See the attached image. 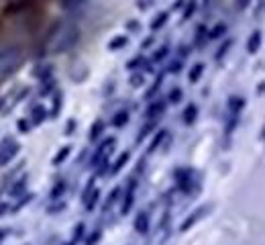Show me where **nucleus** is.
<instances>
[{
	"mask_svg": "<svg viewBox=\"0 0 265 245\" xmlns=\"http://www.w3.org/2000/svg\"><path fill=\"white\" fill-rule=\"evenodd\" d=\"M80 39V27L72 21H64L58 23L49 31V37L45 41V54L58 56V54H66L78 43Z\"/></svg>",
	"mask_w": 265,
	"mask_h": 245,
	"instance_id": "1",
	"label": "nucleus"
},
{
	"mask_svg": "<svg viewBox=\"0 0 265 245\" xmlns=\"http://www.w3.org/2000/svg\"><path fill=\"white\" fill-rule=\"evenodd\" d=\"M23 62V49L17 45L0 47V82L11 76Z\"/></svg>",
	"mask_w": 265,
	"mask_h": 245,
	"instance_id": "2",
	"label": "nucleus"
},
{
	"mask_svg": "<svg viewBox=\"0 0 265 245\" xmlns=\"http://www.w3.org/2000/svg\"><path fill=\"white\" fill-rule=\"evenodd\" d=\"M115 143H117L115 137H109L106 141H102V143L96 147V152H94V156H92V160H90V166H92V168H98L100 164H104L106 160H109V156H111L113 150H115Z\"/></svg>",
	"mask_w": 265,
	"mask_h": 245,
	"instance_id": "3",
	"label": "nucleus"
},
{
	"mask_svg": "<svg viewBox=\"0 0 265 245\" xmlns=\"http://www.w3.org/2000/svg\"><path fill=\"white\" fill-rule=\"evenodd\" d=\"M19 150H21V145L13 137H5L3 141H0V168L11 164L13 158L19 154Z\"/></svg>",
	"mask_w": 265,
	"mask_h": 245,
	"instance_id": "4",
	"label": "nucleus"
},
{
	"mask_svg": "<svg viewBox=\"0 0 265 245\" xmlns=\"http://www.w3.org/2000/svg\"><path fill=\"white\" fill-rule=\"evenodd\" d=\"M208 211H210V205H208V207H200V209H196V211H194V213H192V215H190V217L182 223L180 231H188L190 227H194V225H196V223H198L204 215H208Z\"/></svg>",
	"mask_w": 265,
	"mask_h": 245,
	"instance_id": "5",
	"label": "nucleus"
},
{
	"mask_svg": "<svg viewBox=\"0 0 265 245\" xmlns=\"http://www.w3.org/2000/svg\"><path fill=\"white\" fill-rule=\"evenodd\" d=\"M176 182L182 192H188L192 188V170H176Z\"/></svg>",
	"mask_w": 265,
	"mask_h": 245,
	"instance_id": "6",
	"label": "nucleus"
},
{
	"mask_svg": "<svg viewBox=\"0 0 265 245\" xmlns=\"http://www.w3.org/2000/svg\"><path fill=\"white\" fill-rule=\"evenodd\" d=\"M227 107H229L231 117H239V113H241L243 107H245V98H243V96H231Z\"/></svg>",
	"mask_w": 265,
	"mask_h": 245,
	"instance_id": "7",
	"label": "nucleus"
},
{
	"mask_svg": "<svg viewBox=\"0 0 265 245\" xmlns=\"http://www.w3.org/2000/svg\"><path fill=\"white\" fill-rule=\"evenodd\" d=\"M135 182H131L129 184V188H127V192H125V201H123V215H127L129 211H131V207H133V203H135Z\"/></svg>",
	"mask_w": 265,
	"mask_h": 245,
	"instance_id": "8",
	"label": "nucleus"
},
{
	"mask_svg": "<svg viewBox=\"0 0 265 245\" xmlns=\"http://www.w3.org/2000/svg\"><path fill=\"white\" fill-rule=\"evenodd\" d=\"M135 231L137 233H147L149 231V213L141 211L137 215V219H135Z\"/></svg>",
	"mask_w": 265,
	"mask_h": 245,
	"instance_id": "9",
	"label": "nucleus"
},
{
	"mask_svg": "<svg viewBox=\"0 0 265 245\" xmlns=\"http://www.w3.org/2000/svg\"><path fill=\"white\" fill-rule=\"evenodd\" d=\"M164 111H166V103H164V101H157V103H151V105H149V109L145 111V117H147V119H155V117H159V115H164Z\"/></svg>",
	"mask_w": 265,
	"mask_h": 245,
	"instance_id": "10",
	"label": "nucleus"
},
{
	"mask_svg": "<svg viewBox=\"0 0 265 245\" xmlns=\"http://www.w3.org/2000/svg\"><path fill=\"white\" fill-rule=\"evenodd\" d=\"M45 117H47V111H45L41 105L33 107V111H31V121H33V125H41V123L45 121Z\"/></svg>",
	"mask_w": 265,
	"mask_h": 245,
	"instance_id": "11",
	"label": "nucleus"
},
{
	"mask_svg": "<svg viewBox=\"0 0 265 245\" xmlns=\"http://www.w3.org/2000/svg\"><path fill=\"white\" fill-rule=\"evenodd\" d=\"M259 45H261V31H255V33L249 37V41H247V52H249V54H255L257 49H259Z\"/></svg>",
	"mask_w": 265,
	"mask_h": 245,
	"instance_id": "12",
	"label": "nucleus"
},
{
	"mask_svg": "<svg viewBox=\"0 0 265 245\" xmlns=\"http://www.w3.org/2000/svg\"><path fill=\"white\" fill-rule=\"evenodd\" d=\"M70 152H72V145H64L62 150H60L56 156H53V162H51V164H53V166H60V164H64V162H66V158L70 156Z\"/></svg>",
	"mask_w": 265,
	"mask_h": 245,
	"instance_id": "13",
	"label": "nucleus"
},
{
	"mask_svg": "<svg viewBox=\"0 0 265 245\" xmlns=\"http://www.w3.org/2000/svg\"><path fill=\"white\" fill-rule=\"evenodd\" d=\"M202 72H204V64H202V62L194 64V66H192V70H190V74H188V80H190V84H196V82L200 80Z\"/></svg>",
	"mask_w": 265,
	"mask_h": 245,
	"instance_id": "14",
	"label": "nucleus"
},
{
	"mask_svg": "<svg viewBox=\"0 0 265 245\" xmlns=\"http://www.w3.org/2000/svg\"><path fill=\"white\" fill-rule=\"evenodd\" d=\"M127 43H129V39L125 35H119V37H115V39L109 41V49H111V52H119V49H123Z\"/></svg>",
	"mask_w": 265,
	"mask_h": 245,
	"instance_id": "15",
	"label": "nucleus"
},
{
	"mask_svg": "<svg viewBox=\"0 0 265 245\" xmlns=\"http://www.w3.org/2000/svg\"><path fill=\"white\" fill-rule=\"evenodd\" d=\"M196 117H198V107H196V105H188L186 111H184V123H186V125H192V123L196 121Z\"/></svg>",
	"mask_w": 265,
	"mask_h": 245,
	"instance_id": "16",
	"label": "nucleus"
},
{
	"mask_svg": "<svg viewBox=\"0 0 265 245\" xmlns=\"http://www.w3.org/2000/svg\"><path fill=\"white\" fill-rule=\"evenodd\" d=\"M102 131H104V121H96L92 127H90V133H88V137H90V141H96L100 135H102Z\"/></svg>",
	"mask_w": 265,
	"mask_h": 245,
	"instance_id": "17",
	"label": "nucleus"
},
{
	"mask_svg": "<svg viewBox=\"0 0 265 245\" xmlns=\"http://www.w3.org/2000/svg\"><path fill=\"white\" fill-rule=\"evenodd\" d=\"M62 92H56V96H53V107H51V115L49 117H53V119H56V117H60V111H62Z\"/></svg>",
	"mask_w": 265,
	"mask_h": 245,
	"instance_id": "18",
	"label": "nucleus"
},
{
	"mask_svg": "<svg viewBox=\"0 0 265 245\" xmlns=\"http://www.w3.org/2000/svg\"><path fill=\"white\" fill-rule=\"evenodd\" d=\"M225 33H227V25H225V23H219V25H215V27L208 31V37H210V39H219V37H223Z\"/></svg>",
	"mask_w": 265,
	"mask_h": 245,
	"instance_id": "19",
	"label": "nucleus"
},
{
	"mask_svg": "<svg viewBox=\"0 0 265 245\" xmlns=\"http://www.w3.org/2000/svg\"><path fill=\"white\" fill-rule=\"evenodd\" d=\"M119 196H121V188H115V190L111 192V196H109V201L104 203V211H106V213H109V211L115 207V203L119 201Z\"/></svg>",
	"mask_w": 265,
	"mask_h": 245,
	"instance_id": "20",
	"label": "nucleus"
},
{
	"mask_svg": "<svg viewBox=\"0 0 265 245\" xmlns=\"http://www.w3.org/2000/svg\"><path fill=\"white\" fill-rule=\"evenodd\" d=\"M166 23H168V13H159V15H157V19H153V21H151V31L162 29Z\"/></svg>",
	"mask_w": 265,
	"mask_h": 245,
	"instance_id": "21",
	"label": "nucleus"
},
{
	"mask_svg": "<svg viewBox=\"0 0 265 245\" xmlns=\"http://www.w3.org/2000/svg\"><path fill=\"white\" fill-rule=\"evenodd\" d=\"M129 123V113L127 111H119L117 115H115V119H113V125L115 127H125Z\"/></svg>",
	"mask_w": 265,
	"mask_h": 245,
	"instance_id": "22",
	"label": "nucleus"
},
{
	"mask_svg": "<svg viewBox=\"0 0 265 245\" xmlns=\"http://www.w3.org/2000/svg\"><path fill=\"white\" fill-rule=\"evenodd\" d=\"M27 188V178H21L13 188H11V196H23V190Z\"/></svg>",
	"mask_w": 265,
	"mask_h": 245,
	"instance_id": "23",
	"label": "nucleus"
},
{
	"mask_svg": "<svg viewBox=\"0 0 265 245\" xmlns=\"http://www.w3.org/2000/svg\"><path fill=\"white\" fill-rule=\"evenodd\" d=\"M166 135H168V131H166V129H162V131H159V133H157V137L153 139V143H151V147H149V154H151V152H155V150H157V147H159V145H162V141L166 139Z\"/></svg>",
	"mask_w": 265,
	"mask_h": 245,
	"instance_id": "24",
	"label": "nucleus"
},
{
	"mask_svg": "<svg viewBox=\"0 0 265 245\" xmlns=\"http://www.w3.org/2000/svg\"><path fill=\"white\" fill-rule=\"evenodd\" d=\"M129 156H131L129 152H125V154H121V156H119V160H117V164L113 166V170H111V172H113V174H117V172H119V170H121V168H123V166H125V164L129 162Z\"/></svg>",
	"mask_w": 265,
	"mask_h": 245,
	"instance_id": "25",
	"label": "nucleus"
},
{
	"mask_svg": "<svg viewBox=\"0 0 265 245\" xmlns=\"http://www.w3.org/2000/svg\"><path fill=\"white\" fill-rule=\"evenodd\" d=\"M64 188H66V184H64V182H58L56 186H53V190H51V199H53V201H58L60 196L64 194Z\"/></svg>",
	"mask_w": 265,
	"mask_h": 245,
	"instance_id": "26",
	"label": "nucleus"
},
{
	"mask_svg": "<svg viewBox=\"0 0 265 245\" xmlns=\"http://www.w3.org/2000/svg\"><path fill=\"white\" fill-rule=\"evenodd\" d=\"M145 64H147V60H145L143 56H139V58H135V60H131L127 68H129V70H137L139 66H145Z\"/></svg>",
	"mask_w": 265,
	"mask_h": 245,
	"instance_id": "27",
	"label": "nucleus"
},
{
	"mask_svg": "<svg viewBox=\"0 0 265 245\" xmlns=\"http://www.w3.org/2000/svg\"><path fill=\"white\" fill-rule=\"evenodd\" d=\"M180 101H182V88H174V90L170 92V103L178 105Z\"/></svg>",
	"mask_w": 265,
	"mask_h": 245,
	"instance_id": "28",
	"label": "nucleus"
},
{
	"mask_svg": "<svg viewBox=\"0 0 265 245\" xmlns=\"http://www.w3.org/2000/svg\"><path fill=\"white\" fill-rule=\"evenodd\" d=\"M206 27L204 25H200L198 29H196V45H202V41H204V37H206Z\"/></svg>",
	"mask_w": 265,
	"mask_h": 245,
	"instance_id": "29",
	"label": "nucleus"
},
{
	"mask_svg": "<svg viewBox=\"0 0 265 245\" xmlns=\"http://www.w3.org/2000/svg\"><path fill=\"white\" fill-rule=\"evenodd\" d=\"M129 82H131V86H133V88H139V86H143L145 78H143V74H133Z\"/></svg>",
	"mask_w": 265,
	"mask_h": 245,
	"instance_id": "30",
	"label": "nucleus"
},
{
	"mask_svg": "<svg viewBox=\"0 0 265 245\" xmlns=\"http://www.w3.org/2000/svg\"><path fill=\"white\" fill-rule=\"evenodd\" d=\"M84 229H86V227H84V223H78V225H76V229H74V241H72V243H78V241L82 239Z\"/></svg>",
	"mask_w": 265,
	"mask_h": 245,
	"instance_id": "31",
	"label": "nucleus"
},
{
	"mask_svg": "<svg viewBox=\"0 0 265 245\" xmlns=\"http://www.w3.org/2000/svg\"><path fill=\"white\" fill-rule=\"evenodd\" d=\"M153 127H155V123H149V125H145V127L141 129V133L137 135V141H143V139H145V137L151 133V129H153Z\"/></svg>",
	"mask_w": 265,
	"mask_h": 245,
	"instance_id": "32",
	"label": "nucleus"
},
{
	"mask_svg": "<svg viewBox=\"0 0 265 245\" xmlns=\"http://www.w3.org/2000/svg\"><path fill=\"white\" fill-rule=\"evenodd\" d=\"M168 52H170V49H168V45H164V47H159V52H155L153 60H155V62H159V60H164V58L168 56Z\"/></svg>",
	"mask_w": 265,
	"mask_h": 245,
	"instance_id": "33",
	"label": "nucleus"
},
{
	"mask_svg": "<svg viewBox=\"0 0 265 245\" xmlns=\"http://www.w3.org/2000/svg\"><path fill=\"white\" fill-rule=\"evenodd\" d=\"M100 237H102V233H100V231H94V233L86 239V245H96V243L100 241Z\"/></svg>",
	"mask_w": 265,
	"mask_h": 245,
	"instance_id": "34",
	"label": "nucleus"
},
{
	"mask_svg": "<svg viewBox=\"0 0 265 245\" xmlns=\"http://www.w3.org/2000/svg\"><path fill=\"white\" fill-rule=\"evenodd\" d=\"M231 45H233V39H227V41H225V45L221 47V52L217 54V60H221V58H223V56L229 52V47H231Z\"/></svg>",
	"mask_w": 265,
	"mask_h": 245,
	"instance_id": "35",
	"label": "nucleus"
},
{
	"mask_svg": "<svg viewBox=\"0 0 265 245\" xmlns=\"http://www.w3.org/2000/svg\"><path fill=\"white\" fill-rule=\"evenodd\" d=\"M194 11H196V0H190V5L186 7V13H184V19H190L194 15Z\"/></svg>",
	"mask_w": 265,
	"mask_h": 245,
	"instance_id": "36",
	"label": "nucleus"
},
{
	"mask_svg": "<svg viewBox=\"0 0 265 245\" xmlns=\"http://www.w3.org/2000/svg\"><path fill=\"white\" fill-rule=\"evenodd\" d=\"M17 125H19V129H21V133H29V123H27L25 119H21Z\"/></svg>",
	"mask_w": 265,
	"mask_h": 245,
	"instance_id": "37",
	"label": "nucleus"
},
{
	"mask_svg": "<svg viewBox=\"0 0 265 245\" xmlns=\"http://www.w3.org/2000/svg\"><path fill=\"white\" fill-rule=\"evenodd\" d=\"M180 70H182V62H174V64L170 66V72H172V74H178Z\"/></svg>",
	"mask_w": 265,
	"mask_h": 245,
	"instance_id": "38",
	"label": "nucleus"
},
{
	"mask_svg": "<svg viewBox=\"0 0 265 245\" xmlns=\"http://www.w3.org/2000/svg\"><path fill=\"white\" fill-rule=\"evenodd\" d=\"M74 127H76V121H74V119H70V121H68V127H66V133H68V135H72V133H74Z\"/></svg>",
	"mask_w": 265,
	"mask_h": 245,
	"instance_id": "39",
	"label": "nucleus"
},
{
	"mask_svg": "<svg viewBox=\"0 0 265 245\" xmlns=\"http://www.w3.org/2000/svg\"><path fill=\"white\" fill-rule=\"evenodd\" d=\"M245 5H247V0H241V3H237V7H239V9H243Z\"/></svg>",
	"mask_w": 265,
	"mask_h": 245,
	"instance_id": "40",
	"label": "nucleus"
}]
</instances>
